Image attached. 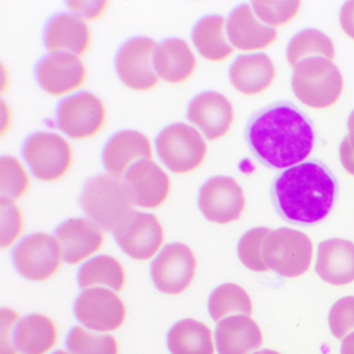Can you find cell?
<instances>
[{"instance_id":"36","label":"cell","mask_w":354,"mask_h":354,"mask_svg":"<svg viewBox=\"0 0 354 354\" xmlns=\"http://www.w3.org/2000/svg\"><path fill=\"white\" fill-rule=\"evenodd\" d=\"M1 248H12L24 231V218L21 210L14 201L1 198Z\"/></svg>"},{"instance_id":"20","label":"cell","mask_w":354,"mask_h":354,"mask_svg":"<svg viewBox=\"0 0 354 354\" xmlns=\"http://www.w3.org/2000/svg\"><path fill=\"white\" fill-rule=\"evenodd\" d=\"M227 32L232 46L241 51L263 50L277 38V28L258 20L250 5L239 6L230 14Z\"/></svg>"},{"instance_id":"24","label":"cell","mask_w":354,"mask_h":354,"mask_svg":"<svg viewBox=\"0 0 354 354\" xmlns=\"http://www.w3.org/2000/svg\"><path fill=\"white\" fill-rule=\"evenodd\" d=\"M263 344L262 331L250 316L235 315L219 321L215 328L218 354H250Z\"/></svg>"},{"instance_id":"12","label":"cell","mask_w":354,"mask_h":354,"mask_svg":"<svg viewBox=\"0 0 354 354\" xmlns=\"http://www.w3.org/2000/svg\"><path fill=\"white\" fill-rule=\"evenodd\" d=\"M59 129L76 140L97 136L106 122L104 103L92 93L84 92L66 99L57 111Z\"/></svg>"},{"instance_id":"44","label":"cell","mask_w":354,"mask_h":354,"mask_svg":"<svg viewBox=\"0 0 354 354\" xmlns=\"http://www.w3.org/2000/svg\"><path fill=\"white\" fill-rule=\"evenodd\" d=\"M252 354H281L277 351H274V350H269V349H263L260 350V351L254 352Z\"/></svg>"},{"instance_id":"19","label":"cell","mask_w":354,"mask_h":354,"mask_svg":"<svg viewBox=\"0 0 354 354\" xmlns=\"http://www.w3.org/2000/svg\"><path fill=\"white\" fill-rule=\"evenodd\" d=\"M152 157V144L145 134L124 130L107 142L103 152V163L109 175L120 180L133 165L132 163Z\"/></svg>"},{"instance_id":"33","label":"cell","mask_w":354,"mask_h":354,"mask_svg":"<svg viewBox=\"0 0 354 354\" xmlns=\"http://www.w3.org/2000/svg\"><path fill=\"white\" fill-rule=\"evenodd\" d=\"M30 188V178L19 159L3 156L0 161L1 198L16 201L24 198Z\"/></svg>"},{"instance_id":"35","label":"cell","mask_w":354,"mask_h":354,"mask_svg":"<svg viewBox=\"0 0 354 354\" xmlns=\"http://www.w3.org/2000/svg\"><path fill=\"white\" fill-rule=\"evenodd\" d=\"M301 1H252L254 14L266 26H285L297 15Z\"/></svg>"},{"instance_id":"45","label":"cell","mask_w":354,"mask_h":354,"mask_svg":"<svg viewBox=\"0 0 354 354\" xmlns=\"http://www.w3.org/2000/svg\"><path fill=\"white\" fill-rule=\"evenodd\" d=\"M53 354H72L71 352L66 351V350H57L55 353Z\"/></svg>"},{"instance_id":"27","label":"cell","mask_w":354,"mask_h":354,"mask_svg":"<svg viewBox=\"0 0 354 354\" xmlns=\"http://www.w3.org/2000/svg\"><path fill=\"white\" fill-rule=\"evenodd\" d=\"M225 24L227 21L223 16L211 15L203 18L194 26V46L207 61L219 63L234 55V47L225 37Z\"/></svg>"},{"instance_id":"31","label":"cell","mask_w":354,"mask_h":354,"mask_svg":"<svg viewBox=\"0 0 354 354\" xmlns=\"http://www.w3.org/2000/svg\"><path fill=\"white\" fill-rule=\"evenodd\" d=\"M209 314L215 322H219L231 314L250 316L252 304L248 292L236 283H223L211 293L208 301Z\"/></svg>"},{"instance_id":"7","label":"cell","mask_w":354,"mask_h":354,"mask_svg":"<svg viewBox=\"0 0 354 354\" xmlns=\"http://www.w3.org/2000/svg\"><path fill=\"white\" fill-rule=\"evenodd\" d=\"M24 155L35 177L44 182L63 179L73 165L71 145L57 134L40 132L30 136Z\"/></svg>"},{"instance_id":"37","label":"cell","mask_w":354,"mask_h":354,"mask_svg":"<svg viewBox=\"0 0 354 354\" xmlns=\"http://www.w3.org/2000/svg\"><path fill=\"white\" fill-rule=\"evenodd\" d=\"M328 325L333 337L344 339L354 329V296L337 300L328 313Z\"/></svg>"},{"instance_id":"34","label":"cell","mask_w":354,"mask_h":354,"mask_svg":"<svg viewBox=\"0 0 354 354\" xmlns=\"http://www.w3.org/2000/svg\"><path fill=\"white\" fill-rule=\"evenodd\" d=\"M270 232L268 227H254L240 238L237 245L238 257L242 264L250 270L256 272H266L269 270L263 260L262 246L265 238Z\"/></svg>"},{"instance_id":"6","label":"cell","mask_w":354,"mask_h":354,"mask_svg":"<svg viewBox=\"0 0 354 354\" xmlns=\"http://www.w3.org/2000/svg\"><path fill=\"white\" fill-rule=\"evenodd\" d=\"M157 152L171 173L182 175L198 169L206 158V142L198 130L187 124L169 126L156 140Z\"/></svg>"},{"instance_id":"41","label":"cell","mask_w":354,"mask_h":354,"mask_svg":"<svg viewBox=\"0 0 354 354\" xmlns=\"http://www.w3.org/2000/svg\"><path fill=\"white\" fill-rule=\"evenodd\" d=\"M339 156L344 169L350 175L354 176V150L350 146L347 138H344L339 145Z\"/></svg>"},{"instance_id":"32","label":"cell","mask_w":354,"mask_h":354,"mask_svg":"<svg viewBox=\"0 0 354 354\" xmlns=\"http://www.w3.org/2000/svg\"><path fill=\"white\" fill-rule=\"evenodd\" d=\"M67 347L72 354H119V343L113 335L95 333L75 326L67 339Z\"/></svg>"},{"instance_id":"40","label":"cell","mask_w":354,"mask_h":354,"mask_svg":"<svg viewBox=\"0 0 354 354\" xmlns=\"http://www.w3.org/2000/svg\"><path fill=\"white\" fill-rule=\"evenodd\" d=\"M339 24L344 32L354 40V1H348L342 7Z\"/></svg>"},{"instance_id":"21","label":"cell","mask_w":354,"mask_h":354,"mask_svg":"<svg viewBox=\"0 0 354 354\" xmlns=\"http://www.w3.org/2000/svg\"><path fill=\"white\" fill-rule=\"evenodd\" d=\"M317 274L325 283L345 286L354 281V244L333 238L321 242L317 252Z\"/></svg>"},{"instance_id":"17","label":"cell","mask_w":354,"mask_h":354,"mask_svg":"<svg viewBox=\"0 0 354 354\" xmlns=\"http://www.w3.org/2000/svg\"><path fill=\"white\" fill-rule=\"evenodd\" d=\"M188 121L196 126L211 142L227 136L235 113L229 99L216 92H205L190 102Z\"/></svg>"},{"instance_id":"18","label":"cell","mask_w":354,"mask_h":354,"mask_svg":"<svg viewBox=\"0 0 354 354\" xmlns=\"http://www.w3.org/2000/svg\"><path fill=\"white\" fill-rule=\"evenodd\" d=\"M57 238L63 248L64 260L77 265L96 254L104 243L102 229L86 218H73L59 225Z\"/></svg>"},{"instance_id":"2","label":"cell","mask_w":354,"mask_h":354,"mask_svg":"<svg viewBox=\"0 0 354 354\" xmlns=\"http://www.w3.org/2000/svg\"><path fill=\"white\" fill-rule=\"evenodd\" d=\"M337 194V178L319 160L283 169L270 187L271 202L279 217L301 227L324 221L335 207Z\"/></svg>"},{"instance_id":"16","label":"cell","mask_w":354,"mask_h":354,"mask_svg":"<svg viewBox=\"0 0 354 354\" xmlns=\"http://www.w3.org/2000/svg\"><path fill=\"white\" fill-rule=\"evenodd\" d=\"M86 65L77 55L53 53L39 64L37 78L43 90L55 97L66 96L84 86Z\"/></svg>"},{"instance_id":"26","label":"cell","mask_w":354,"mask_h":354,"mask_svg":"<svg viewBox=\"0 0 354 354\" xmlns=\"http://www.w3.org/2000/svg\"><path fill=\"white\" fill-rule=\"evenodd\" d=\"M15 341L21 353L47 354L59 341L57 324L45 315H30L18 323Z\"/></svg>"},{"instance_id":"42","label":"cell","mask_w":354,"mask_h":354,"mask_svg":"<svg viewBox=\"0 0 354 354\" xmlns=\"http://www.w3.org/2000/svg\"><path fill=\"white\" fill-rule=\"evenodd\" d=\"M341 354H354V331L346 335L342 341Z\"/></svg>"},{"instance_id":"38","label":"cell","mask_w":354,"mask_h":354,"mask_svg":"<svg viewBox=\"0 0 354 354\" xmlns=\"http://www.w3.org/2000/svg\"><path fill=\"white\" fill-rule=\"evenodd\" d=\"M1 326H0V339H1V354H19L16 347V328L20 322L19 313L12 308L1 310Z\"/></svg>"},{"instance_id":"8","label":"cell","mask_w":354,"mask_h":354,"mask_svg":"<svg viewBox=\"0 0 354 354\" xmlns=\"http://www.w3.org/2000/svg\"><path fill=\"white\" fill-rule=\"evenodd\" d=\"M63 248L57 238L46 233L26 237L14 252L18 272L34 281L51 279L61 268Z\"/></svg>"},{"instance_id":"15","label":"cell","mask_w":354,"mask_h":354,"mask_svg":"<svg viewBox=\"0 0 354 354\" xmlns=\"http://www.w3.org/2000/svg\"><path fill=\"white\" fill-rule=\"evenodd\" d=\"M124 185L132 204L145 209L162 206L171 192L169 175L152 159L134 163L126 173Z\"/></svg>"},{"instance_id":"11","label":"cell","mask_w":354,"mask_h":354,"mask_svg":"<svg viewBox=\"0 0 354 354\" xmlns=\"http://www.w3.org/2000/svg\"><path fill=\"white\" fill-rule=\"evenodd\" d=\"M157 43L150 38H134L125 43L117 57L120 80L128 88L138 92H148L160 82L154 67Z\"/></svg>"},{"instance_id":"1","label":"cell","mask_w":354,"mask_h":354,"mask_svg":"<svg viewBox=\"0 0 354 354\" xmlns=\"http://www.w3.org/2000/svg\"><path fill=\"white\" fill-rule=\"evenodd\" d=\"M246 144L264 167L289 169L308 158L316 142L312 120L288 101L254 113L246 124Z\"/></svg>"},{"instance_id":"30","label":"cell","mask_w":354,"mask_h":354,"mask_svg":"<svg viewBox=\"0 0 354 354\" xmlns=\"http://www.w3.org/2000/svg\"><path fill=\"white\" fill-rule=\"evenodd\" d=\"M333 41L320 30H308L297 32L287 46V59L292 68L308 57H325L333 62L335 59Z\"/></svg>"},{"instance_id":"39","label":"cell","mask_w":354,"mask_h":354,"mask_svg":"<svg viewBox=\"0 0 354 354\" xmlns=\"http://www.w3.org/2000/svg\"><path fill=\"white\" fill-rule=\"evenodd\" d=\"M70 9L80 19L98 20L109 7V1H69Z\"/></svg>"},{"instance_id":"14","label":"cell","mask_w":354,"mask_h":354,"mask_svg":"<svg viewBox=\"0 0 354 354\" xmlns=\"http://www.w3.org/2000/svg\"><path fill=\"white\" fill-rule=\"evenodd\" d=\"M115 237L120 248L130 258L149 261L160 250L165 241V231L154 214L134 211L118 227Z\"/></svg>"},{"instance_id":"29","label":"cell","mask_w":354,"mask_h":354,"mask_svg":"<svg viewBox=\"0 0 354 354\" xmlns=\"http://www.w3.org/2000/svg\"><path fill=\"white\" fill-rule=\"evenodd\" d=\"M78 283L82 289L104 286L121 292L126 283V273L117 259L103 254L84 264L78 273Z\"/></svg>"},{"instance_id":"22","label":"cell","mask_w":354,"mask_h":354,"mask_svg":"<svg viewBox=\"0 0 354 354\" xmlns=\"http://www.w3.org/2000/svg\"><path fill=\"white\" fill-rule=\"evenodd\" d=\"M47 50L84 57L91 49L92 32L88 24L77 16L62 14L51 20L45 32Z\"/></svg>"},{"instance_id":"28","label":"cell","mask_w":354,"mask_h":354,"mask_svg":"<svg viewBox=\"0 0 354 354\" xmlns=\"http://www.w3.org/2000/svg\"><path fill=\"white\" fill-rule=\"evenodd\" d=\"M167 341L171 354H214L212 331L194 319L176 323L169 329Z\"/></svg>"},{"instance_id":"3","label":"cell","mask_w":354,"mask_h":354,"mask_svg":"<svg viewBox=\"0 0 354 354\" xmlns=\"http://www.w3.org/2000/svg\"><path fill=\"white\" fill-rule=\"evenodd\" d=\"M296 98L314 109H325L339 101L344 88L339 68L325 57H308L299 62L292 75Z\"/></svg>"},{"instance_id":"25","label":"cell","mask_w":354,"mask_h":354,"mask_svg":"<svg viewBox=\"0 0 354 354\" xmlns=\"http://www.w3.org/2000/svg\"><path fill=\"white\" fill-rule=\"evenodd\" d=\"M196 57L181 39H169L157 46L154 67L159 78L171 84H183L194 75Z\"/></svg>"},{"instance_id":"10","label":"cell","mask_w":354,"mask_h":354,"mask_svg":"<svg viewBox=\"0 0 354 354\" xmlns=\"http://www.w3.org/2000/svg\"><path fill=\"white\" fill-rule=\"evenodd\" d=\"M75 316L91 330L109 333L122 327L127 310L117 292L109 288H91L76 300Z\"/></svg>"},{"instance_id":"23","label":"cell","mask_w":354,"mask_h":354,"mask_svg":"<svg viewBox=\"0 0 354 354\" xmlns=\"http://www.w3.org/2000/svg\"><path fill=\"white\" fill-rule=\"evenodd\" d=\"M230 80L244 96H256L270 88L277 76L272 59L264 53L243 55L232 64Z\"/></svg>"},{"instance_id":"13","label":"cell","mask_w":354,"mask_h":354,"mask_svg":"<svg viewBox=\"0 0 354 354\" xmlns=\"http://www.w3.org/2000/svg\"><path fill=\"white\" fill-rule=\"evenodd\" d=\"M246 200L243 189L231 177H213L200 190L198 207L207 221L229 225L241 217Z\"/></svg>"},{"instance_id":"43","label":"cell","mask_w":354,"mask_h":354,"mask_svg":"<svg viewBox=\"0 0 354 354\" xmlns=\"http://www.w3.org/2000/svg\"><path fill=\"white\" fill-rule=\"evenodd\" d=\"M347 129L348 136L346 138H348L350 146L354 150V109L352 113H350L349 118H348L347 122Z\"/></svg>"},{"instance_id":"4","label":"cell","mask_w":354,"mask_h":354,"mask_svg":"<svg viewBox=\"0 0 354 354\" xmlns=\"http://www.w3.org/2000/svg\"><path fill=\"white\" fill-rule=\"evenodd\" d=\"M80 203L91 221L106 232L117 231L136 211L125 185L111 176L88 180Z\"/></svg>"},{"instance_id":"5","label":"cell","mask_w":354,"mask_h":354,"mask_svg":"<svg viewBox=\"0 0 354 354\" xmlns=\"http://www.w3.org/2000/svg\"><path fill=\"white\" fill-rule=\"evenodd\" d=\"M262 257L268 269L281 277L294 279L310 268L312 241L302 232L281 227L271 231L265 238Z\"/></svg>"},{"instance_id":"9","label":"cell","mask_w":354,"mask_h":354,"mask_svg":"<svg viewBox=\"0 0 354 354\" xmlns=\"http://www.w3.org/2000/svg\"><path fill=\"white\" fill-rule=\"evenodd\" d=\"M196 258L192 248L183 243L165 246L151 266V277L161 293L178 295L192 285L196 277Z\"/></svg>"}]
</instances>
